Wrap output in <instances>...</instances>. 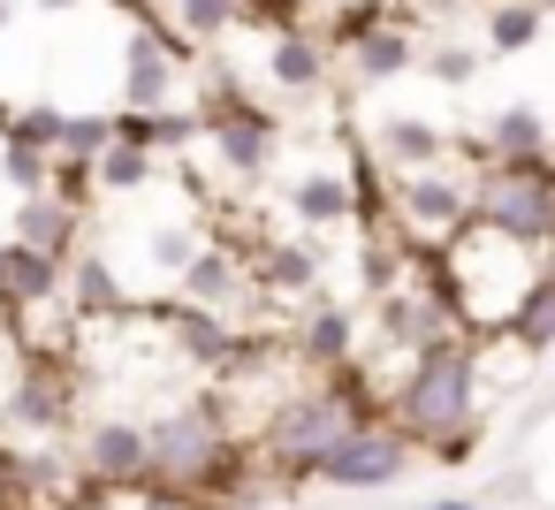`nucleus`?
Here are the masks:
<instances>
[{
  "label": "nucleus",
  "mask_w": 555,
  "mask_h": 510,
  "mask_svg": "<svg viewBox=\"0 0 555 510\" xmlns=\"http://www.w3.org/2000/svg\"><path fill=\"white\" fill-rule=\"evenodd\" d=\"M289 358L312 366V373H350V366H365V358H358V313H350V305H312V313L289 328Z\"/></svg>",
  "instance_id": "nucleus-12"
},
{
  "label": "nucleus",
  "mask_w": 555,
  "mask_h": 510,
  "mask_svg": "<svg viewBox=\"0 0 555 510\" xmlns=\"http://www.w3.org/2000/svg\"><path fill=\"white\" fill-rule=\"evenodd\" d=\"M343 62H350V77H358V85H388V77H403V69L418 62V39H411L403 24H373L365 39H350V47H343Z\"/></svg>",
  "instance_id": "nucleus-19"
},
{
  "label": "nucleus",
  "mask_w": 555,
  "mask_h": 510,
  "mask_svg": "<svg viewBox=\"0 0 555 510\" xmlns=\"http://www.w3.org/2000/svg\"><path fill=\"white\" fill-rule=\"evenodd\" d=\"M9 237L69 267V259H77V237H85V206H69L62 191H47V199H16V229H9Z\"/></svg>",
  "instance_id": "nucleus-14"
},
{
  "label": "nucleus",
  "mask_w": 555,
  "mask_h": 510,
  "mask_svg": "<svg viewBox=\"0 0 555 510\" xmlns=\"http://www.w3.org/2000/svg\"><path fill=\"white\" fill-rule=\"evenodd\" d=\"M160 313H168L176 350H183L191 366H206V373H244V366L267 358V343H274V335H251V328H236V320H221V313H198V305H183V297H168Z\"/></svg>",
  "instance_id": "nucleus-7"
},
{
  "label": "nucleus",
  "mask_w": 555,
  "mask_h": 510,
  "mask_svg": "<svg viewBox=\"0 0 555 510\" xmlns=\"http://www.w3.org/2000/svg\"><path fill=\"white\" fill-rule=\"evenodd\" d=\"M54 297H69V267L31 252V244H16V237H0V305H9V313H39Z\"/></svg>",
  "instance_id": "nucleus-13"
},
{
  "label": "nucleus",
  "mask_w": 555,
  "mask_h": 510,
  "mask_svg": "<svg viewBox=\"0 0 555 510\" xmlns=\"http://www.w3.org/2000/svg\"><path fill=\"white\" fill-rule=\"evenodd\" d=\"M365 388H373V373H365V366L327 373L320 388H289V396L274 404V419L259 426V457L274 464V480H289V487L320 480V472H327V457H335L358 426H373V419H380Z\"/></svg>",
  "instance_id": "nucleus-1"
},
{
  "label": "nucleus",
  "mask_w": 555,
  "mask_h": 510,
  "mask_svg": "<svg viewBox=\"0 0 555 510\" xmlns=\"http://www.w3.org/2000/svg\"><path fill=\"white\" fill-rule=\"evenodd\" d=\"M191 39L160 16V24H138L130 47H122V115H168L183 69H191Z\"/></svg>",
  "instance_id": "nucleus-6"
},
{
  "label": "nucleus",
  "mask_w": 555,
  "mask_h": 510,
  "mask_svg": "<svg viewBox=\"0 0 555 510\" xmlns=\"http://www.w3.org/2000/svg\"><path fill=\"white\" fill-rule=\"evenodd\" d=\"M509 343H517L525 358L555 350V252L540 259V275H532V290H525V305H517V320H509Z\"/></svg>",
  "instance_id": "nucleus-21"
},
{
  "label": "nucleus",
  "mask_w": 555,
  "mask_h": 510,
  "mask_svg": "<svg viewBox=\"0 0 555 510\" xmlns=\"http://www.w3.org/2000/svg\"><path fill=\"white\" fill-rule=\"evenodd\" d=\"M92 176H100V191H145V183H153V153H145V145H115Z\"/></svg>",
  "instance_id": "nucleus-26"
},
{
  "label": "nucleus",
  "mask_w": 555,
  "mask_h": 510,
  "mask_svg": "<svg viewBox=\"0 0 555 510\" xmlns=\"http://www.w3.org/2000/svg\"><path fill=\"white\" fill-rule=\"evenodd\" d=\"M244 24H251V0H176V31L191 47H221Z\"/></svg>",
  "instance_id": "nucleus-23"
},
{
  "label": "nucleus",
  "mask_w": 555,
  "mask_h": 510,
  "mask_svg": "<svg viewBox=\"0 0 555 510\" xmlns=\"http://www.w3.org/2000/svg\"><path fill=\"white\" fill-rule=\"evenodd\" d=\"M426 510H487V495H441V502H426Z\"/></svg>",
  "instance_id": "nucleus-29"
},
{
  "label": "nucleus",
  "mask_w": 555,
  "mask_h": 510,
  "mask_svg": "<svg viewBox=\"0 0 555 510\" xmlns=\"http://www.w3.org/2000/svg\"><path fill=\"white\" fill-rule=\"evenodd\" d=\"M0 176H9V191H16V199H47V191H54V176H62V161H54V153H39V145H9V153H0Z\"/></svg>",
  "instance_id": "nucleus-25"
},
{
  "label": "nucleus",
  "mask_w": 555,
  "mask_h": 510,
  "mask_svg": "<svg viewBox=\"0 0 555 510\" xmlns=\"http://www.w3.org/2000/svg\"><path fill=\"white\" fill-rule=\"evenodd\" d=\"M472 168H426V176H396V237L418 252H449L472 229Z\"/></svg>",
  "instance_id": "nucleus-5"
},
{
  "label": "nucleus",
  "mask_w": 555,
  "mask_h": 510,
  "mask_svg": "<svg viewBox=\"0 0 555 510\" xmlns=\"http://www.w3.org/2000/svg\"><path fill=\"white\" fill-rule=\"evenodd\" d=\"M39 9H47V16H62V9H85V0H39Z\"/></svg>",
  "instance_id": "nucleus-30"
},
{
  "label": "nucleus",
  "mask_w": 555,
  "mask_h": 510,
  "mask_svg": "<svg viewBox=\"0 0 555 510\" xmlns=\"http://www.w3.org/2000/svg\"><path fill=\"white\" fill-rule=\"evenodd\" d=\"M267 77H274L289 100H312V92L327 85V39H312V31H282V39L267 47Z\"/></svg>",
  "instance_id": "nucleus-20"
},
{
  "label": "nucleus",
  "mask_w": 555,
  "mask_h": 510,
  "mask_svg": "<svg viewBox=\"0 0 555 510\" xmlns=\"http://www.w3.org/2000/svg\"><path fill=\"white\" fill-rule=\"evenodd\" d=\"M350 214H358V191H350L343 168H305V176L289 183V221H297V229H335V221H350Z\"/></svg>",
  "instance_id": "nucleus-16"
},
{
  "label": "nucleus",
  "mask_w": 555,
  "mask_h": 510,
  "mask_svg": "<svg viewBox=\"0 0 555 510\" xmlns=\"http://www.w3.org/2000/svg\"><path fill=\"white\" fill-rule=\"evenodd\" d=\"M479 229H502L525 252H555V161H494L472 176Z\"/></svg>",
  "instance_id": "nucleus-4"
},
{
  "label": "nucleus",
  "mask_w": 555,
  "mask_h": 510,
  "mask_svg": "<svg viewBox=\"0 0 555 510\" xmlns=\"http://www.w3.org/2000/svg\"><path fill=\"white\" fill-rule=\"evenodd\" d=\"M145 9H160V16H176V0H145Z\"/></svg>",
  "instance_id": "nucleus-32"
},
{
  "label": "nucleus",
  "mask_w": 555,
  "mask_h": 510,
  "mask_svg": "<svg viewBox=\"0 0 555 510\" xmlns=\"http://www.w3.org/2000/svg\"><path fill=\"white\" fill-rule=\"evenodd\" d=\"M479 373H487V350L472 335H449V343H434V350L396 366V381L380 396V419L403 426L426 449L464 442V434H479Z\"/></svg>",
  "instance_id": "nucleus-2"
},
{
  "label": "nucleus",
  "mask_w": 555,
  "mask_h": 510,
  "mask_svg": "<svg viewBox=\"0 0 555 510\" xmlns=\"http://www.w3.org/2000/svg\"><path fill=\"white\" fill-rule=\"evenodd\" d=\"M373 153L396 168V176H426V168H449V138L426 123V115H388L373 130Z\"/></svg>",
  "instance_id": "nucleus-15"
},
{
  "label": "nucleus",
  "mask_w": 555,
  "mask_h": 510,
  "mask_svg": "<svg viewBox=\"0 0 555 510\" xmlns=\"http://www.w3.org/2000/svg\"><path fill=\"white\" fill-rule=\"evenodd\" d=\"M403 464H411V434L388 426V419H373V426H358V434L327 457L320 480H327V487H350V495H373V487H396Z\"/></svg>",
  "instance_id": "nucleus-9"
},
{
  "label": "nucleus",
  "mask_w": 555,
  "mask_h": 510,
  "mask_svg": "<svg viewBox=\"0 0 555 510\" xmlns=\"http://www.w3.org/2000/svg\"><path fill=\"white\" fill-rule=\"evenodd\" d=\"M540 31H547V16L532 9V0H502V9L487 16V47L494 54H525V47H540Z\"/></svg>",
  "instance_id": "nucleus-24"
},
{
  "label": "nucleus",
  "mask_w": 555,
  "mask_h": 510,
  "mask_svg": "<svg viewBox=\"0 0 555 510\" xmlns=\"http://www.w3.org/2000/svg\"><path fill=\"white\" fill-rule=\"evenodd\" d=\"M532 9H540V16H555V0H532Z\"/></svg>",
  "instance_id": "nucleus-33"
},
{
  "label": "nucleus",
  "mask_w": 555,
  "mask_h": 510,
  "mask_svg": "<svg viewBox=\"0 0 555 510\" xmlns=\"http://www.w3.org/2000/svg\"><path fill=\"white\" fill-rule=\"evenodd\" d=\"M479 138H487V153H494V161H547V123H540V107H525V100H517V107H502Z\"/></svg>",
  "instance_id": "nucleus-22"
},
{
  "label": "nucleus",
  "mask_w": 555,
  "mask_h": 510,
  "mask_svg": "<svg viewBox=\"0 0 555 510\" xmlns=\"http://www.w3.org/2000/svg\"><path fill=\"white\" fill-rule=\"evenodd\" d=\"M24 502V449H9V434H0V510Z\"/></svg>",
  "instance_id": "nucleus-28"
},
{
  "label": "nucleus",
  "mask_w": 555,
  "mask_h": 510,
  "mask_svg": "<svg viewBox=\"0 0 555 510\" xmlns=\"http://www.w3.org/2000/svg\"><path fill=\"white\" fill-rule=\"evenodd\" d=\"M69 313L77 320H122L130 313V290H122L107 252H77L69 259Z\"/></svg>",
  "instance_id": "nucleus-17"
},
{
  "label": "nucleus",
  "mask_w": 555,
  "mask_h": 510,
  "mask_svg": "<svg viewBox=\"0 0 555 510\" xmlns=\"http://www.w3.org/2000/svg\"><path fill=\"white\" fill-rule=\"evenodd\" d=\"M77 472L92 487H153V426L145 419H92L77 434Z\"/></svg>",
  "instance_id": "nucleus-8"
},
{
  "label": "nucleus",
  "mask_w": 555,
  "mask_h": 510,
  "mask_svg": "<svg viewBox=\"0 0 555 510\" xmlns=\"http://www.w3.org/2000/svg\"><path fill=\"white\" fill-rule=\"evenodd\" d=\"M176 297H183V305H198V313L236 320V313L259 297V267H251L244 252H229V244H206V252H198V267L176 282Z\"/></svg>",
  "instance_id": "nucleus-11"
},
{
  "label": "nucleus",
  "mask_w": 555,
  "mask_h": 510,
  "mask_svg": "<svg viewBox=\"0 0 555 510\" xmlns=\"http://www.w3.org/2000/svg\"><path fill=\"white\" fill-rule=\"evenodd\" d=\"M472 69H479L472 47H434V54H426V77H434V85H472Z\"/></svg>",
  "instance_id": "nucleus-27"
},
{
  "label": "nucleus",
  "mask_w": 555,
  "mask_h": 510,
  "mask_svg": "<svg viewBox=\"0 0 555 510\" xmlns=\"http://www.w3.org/2000/svg\"><path fill=\"white\" fill-rule=\"evenodd\" d=\"M9 24H16V0H0V31H9Z\"/></svg>",
  "instance_id": "nucleus-31"
},
{
  "label": "nucleus",
  "mask_w": 555,
  "mask_h": 510,
  "mask_svg": "<svg viewBox=\"0 0 555 510\" xmlns=\"http://www.w3.org/2000/svg\"><path fill=\"white\" fill-rule=\"evenodd\" d=\"M69 411H77V388H69V373L54 366V358H31L24 373H16V388H9V404H0V434H39V442H54L62 426H69Z\"/></svg>",
  "instance_id": "nucleus-10"
},
{
  "label": "nucleus",
  "mask_w": 555,
  "mask_h": 510,
  "mask_svg": "<svg viewBox=\"0 0 555 510\" xmlns=\"http://www.w3.org/2000/svg\"><path fill=\"white\" fill-rule=\"evenodd\" d=\"M312 290H320V244L282 237V244H267V252H259V297L289 305V297H312Z\"/></svg>",
  "instance_id": "nucleus-18"
},
{
  "label": "nucleus",
  "mask_w": 555,
  "mask_h": 510,
  "mask_svg": "<svg viewBox=\"0 0 555 510\" xmlns=\"http://www.w3.org/2000/svg\"><path fill=\"white\" fill-rule=\"evenodd\" d=\"M236 472H244V442H236L221 396H191V404L153 419V495L229 487Z\"/></svg>",
  "instance_id": "nucleus-3"
}]
</instances>
